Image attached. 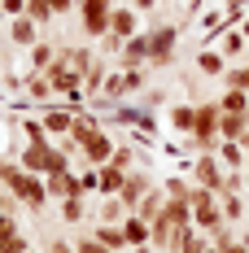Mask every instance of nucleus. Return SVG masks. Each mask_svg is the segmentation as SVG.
Instances as JSON below:
<instances>
[{
  "label": "nucleus",
  "mask_w": 249,
  "mask_h": 253,
  "mask_svg": "<svg viewBox=\"0 0 249 253\" xmlns=\"http://www.w3.org/2000/svg\"><path fill=\"white\" fill-rule=\"evenodd\" d=\"M179 52V22H162L149 31V70H166Z\"/></svg>",
  "instance_id": "obj_1"
},
{
  "label": "nucleus",
  "mask_w": 249,
  "mask_h": 253,
  "mask_svg": "<svg viewBox=\"0 0 249 253\" xmlns=\"http://www.w3.org/2000/svg\"><path fill=\"white\" fill-rule=\"evenodd\" d=\"M4 188H9V192H13V197L26 205V210H44V201H49L44 175H31V170H22V166L9 175V183H4Z\"/></svg>",
  "instance_id": "obj_2"
},
{
  "label": "nucleus",
  "mask_w": 249,
  "mask_h": 253,
  "mask_svg": "<svg viewBox=\"0 0 249 253\" xmlns=\"http://www.w3.org/2000/svg\"><path fill=\"white\" fill-rule=\"evenodd\" d=\"M109 13H114V0H79V22L88 40H105L109 35Z\"/></svg>",
  "instance_id": "obj_3"
},
{
  "label": "nucleus",
  "mask_w": 249,
  "mask_h": 253,
  "mask_svg": "<svg viewBox=\"0 0 249 253\" xmlns=\"http://www.w3.org/2000/svg\"><path fill=\"white\" fill-rule=\"evenodd\" d=\"M223 179H227V170H223V162L214 157V153H197L193 157V183L197 188H205V192H223Z\"/></svg>",
  "instance_id": "obj_4"
},
{
  "label": "nucleus",
  "mask_w": 249,
  "mask_h": 253,
  "mask_svg": "<svg viewBox=\"0 0 249 253\" xmlns=\"http://www.w3.org/2000/svg\"><path fill=\"white\" fill-rule=\"evenodd\" d=\"M40 123H44V131H49L52 140H66L70 126H75V109H70V105H44Z\"/></svg>",
  "instance_id": "obj_5"
},
{
  "label": "nucleus",
  "mask_w": 249,
  "mask_h": 253,
  "mask_svg": "<svg viewBox=\"0 0 249 253\" xmlns=\"http://www.w3.org/2000/svg\"><path fill=\"white\" fill-rule=\"evenodd\" d=\"M118 70H149V31H140L136 40H127V44H123Z\"/></svg>",
  "instance_id": "obj_6"
},
{
  "label": "nucleus",
  "mask_w": 249,
  "mask_h": 253,
  "mask_svg": "<svg viewBox=\"0 0 249 253\" xmlns=\"http://www.w3.org/2000/svg\"><path fill=\"white\" fill-rule=\"evenodd\" d=\"M114 149H118V140H114L109 131H97V135H92L79 153H83V162H88V166H105V162H114Z\"/></svg>",
  "instance_id": "obj_7"
},
{
  "label": "nucleus",
  "mask_w": 249,
  "mask_h": 253,
  "mask_svg": "<svg viewBox=\"0 0 249 253\" xmlns=\"http://www.w3.org/2000/svg\"><path fill=\"white\" fill-rule=\"evenodd\" d=\"M44 188H49V197H57V201L88 197V192H83V179H79L75 170H57V175H49V179H44Z\"/></svg>",
  "instance_id": "obj_8"
},
{
  "label": "nucleus",
  "mask_w": 249,
  "mask_h": 253,
  "mask_svg": "<svg viewBox=\"0 0 249 253\" xmlns=\"http://www.w3.org/2000/svg\"><path fill=\"white\" fill-rule=\"evenodd\" d=\"M153 188H157V183L149 179V170H131V175H127V183H123V192H118V201H123L127 210H136V205L145 201Z\"/></svg>",
  "instance_id": "obj_9"
},
{
  "label": "nucleus",
  "mask_w": 249,
  "mask_h": 253,
  "mask_svg": "<svg viewBox=\"0 0 249 253\" xmlns=\"http://www.w3.org/2000/svg\"><path fill=\"white\" fill-rule=\"evenodd\" d=\"M109 35L136 40V35H140V13H136L131 4H114V13H109Z\"/></svg>",
  "instance_id": "obj_10"
},
{
  "label": "nucleus",
  "mask_w": 249,
  "mask_h": 253,
  "mask_svg": "<svg viewBox=\"0 0 249 253\" xmlns=\"http://www.w3.org/2000/svg\"><path fill=\"white\" fill-rule=\"evenodd\" d=\"M214 48L223 52L227 66H241V61H245V52H249V40H245V31H241V26H232V31L219 35V44H214Z\"/></svg>",
  "instance_id": "obj_11"
},
{
  "label": "nucleus",
  "mask_w": 249,
  "mask_h": 253,
  "mask_svg": "<svg viewBox=\"0 0 249 253\" xmlns=\"http://www.w3.org/2000/svg\"><path fill=\"white\" fill-rule=\"evenodd\" d=\"M166 126H171L175 135H193V126H197V105L193 101H175L166 109Z\"/></svg>",
  "instance_id": "obj_12"
},
{
  "label": "nucleus",
  "mask_w": 249,
  "mask_h": 253,
  "mask_svg": "<svg viewBox=\"0 0 249 253\" xmlns=\"http://www.w3.org/2000/svg\"><path fill=\"white\" fill-rule=\"evenodd\" d=\"M97 175H100V183H97V197H118L131 170H123V166H114V162H105V166H97Z\"/></svg>",
  "instance_id": "obj_13"
},
{
  "label": "nucleus",
  "mask_w": 249,
  "mask_h": 253,
  "mask_svg": "<svg viewBox=\"0 0 249 253\" xmlns=\"http://www.w3.org/2000/svg\"><path fill=\"white\" fill-rule=\"evenodd\" d=\"M9 40H13V44H18V48H31V44H40V22H35V18H13V22H9Z\"/></svg>",
  "instance_id": "obj_14"
},
{
  "label": "nucleus",
  "mask_w": 249,
  "mask_h": 253,
  "mask_svg": "<svg viewBox=\"0 0 249 253\" xmlns=\"http://www.w3.org/2000/svg\"><path fill=\"white\" fill-rule=\"evenodd\" d=\"M219 210H223V223L241 227L249 214H245V192H219Z\"/></svg>",
  "instance_id": "obj_15"
},
{
  "label": "nucleus",
  "mask_w": 249,
  "mask_h": 253,
  "mask_svg": "<svg viewBox=\"0 0 249 253\" xmlns=\"http://www.w3.org/2000/svg\"><path fill=\"white\" fill-rule=\"evenodd\" d=\"M214 157L223 162V170H245V144L241 140H219V149H214Z\"/></svg>",
  "instance_id": "obj_16"
},
{
  "label": "nucleus",
  "mask_w": 249,
  "mask_h": 253,
  "mask_svg": "<svg viewBox=\"0 0 249 253\" xmlns=\"http://www.w3.org/2000/svg\"><path fill=\"white\" fill-rule=\"evenodd\" d=\"M92 236H97L109 253H127V249H131V245H127V236H123V223H97Z\"/></svg>",
  "instance_id": "obj_17"
},
{
  "label": "nucleus",
  "mask_w": 249,
  "mask_h": 253,
  "mask_svg": "<svg viewBox=\"0 0 249 253\" xmlns=\"http://www.w3.org/2000/svg\"><path fill=\"white\" fill-rule=\"evenodd\" d=\"M123 236H127L131 249H140V245H149V240H153V227L140 218V214H127V218H123Z\"/></svg>",
  "instance_id": "obj_18"
},
{
  "label": "nucleus",
  "mask_w": 249,
  "mask_h": 253,
  "mask_svg": "<svg viewBox=\"0 0 249 253\" xmlns=\"http://www.w3.org/2000/svg\"><path fill=\"white\" fill-rule=\"evenodd\" d=\"M197 70H201L205 79H223V75H227V61H223V52L205 44V48L197 52Z\"/></svg>",
  "instance_id": "obj_19"
},
{
  "label": "nucleus",
  "mask_w": 249,
  "mask_h": 253,
  "mask_svg": "<svg viewBox=\"0 0 249 253\" xmlns=\"http://www.w3.org/2000/svg\"><path fill=\"white\" fill-rule=\"evenodd\" d=\"M166 201H171V197H166V188L157 183V188H153V192H149V197H145V201H140V205H136L131 214H140L145 223H153V218H157V214L166 210Z\"/></svg>",
  "instance_id": "obj_20"
},
{
  "label": "nucleus",
  "mask_w": 249,
  "mask_h": 253,
  "mask_svg": "<svg viewBox=\"0 0 249 253\" xmlns=\"http://www.w3.org/2000/svg\"><path fill=\"white\" fill-rule=\"evenodd\" d=\"M26 96L31 101H40V105H49L57 92H52V83H49V75H40V70H31L26 75Z\"/></svg>",
  "instance_id": "obj_21"
},
{
  "label": "nucleus",
  "mask_w": 249,
  "mask_h": 253,
  "mask_svg": "<svg viewBox=\"0 0 249 253\" xmlns=\"http://www.w3.org/2000/svg\"><path fill=\"white\" fill-rule=\"evenodd\" d=\"M249 131V114H223L219 118V140H241Z\"/></svg>",
  "instance_id": "obj_22"
},
{
  "label": "nucleus",
  "mask_w": 249,
  "mask_h": 253,
  "mask_svg": "<svg viewBox=\"0 0 249 253\" xmlns=\"http://www.w3.org/2000/svg\"><path fill=\"white\" fill-rule=\"evenodd\" d=\"M205 249H210V236H205L201 227H188L184 236H179V249L175 253H205Z\"/></svg>",
  "instance_id": "obj_23"
},
{
  "label": "nucleus",
  "mask_w": 249,
  "mask_h": 253,
  "mask_svg": "<svg viewBox=\"0 0 249 253\" xmlns=\"http://www.w3.org/2000/svg\"><path fill=\"white\" fill-rule=\"evenodd\" d=\"M162 188H166V197L171 201H193V179H184V175H171V179H162Z\"/></svg>",
  "instance_id": "obj_24"
},
{
  "label": "nucleus",
  "mask_w": 249,
  "mask_h": 253,
  "mask_svg": "<svg viewBox=\"0 0 249 253\" xmlns=\"http://www.w3.org/2000/svg\"><path fill=\"white\" fill-rule=\"evenodd\" d=\"M127 214H131V210H127L118 197H100V210H97V218H100V223H123Z\"/></svg>",
  "instance_id": "obj_25"
},
{
  "label": "nucleus",
  "mask_w": 249,
  "mask_h": 253,
  "mask_svg": "<svg viewBox=\"0 0 249 253\" xmlns=\"http://www.w3.org/2000/svg\"><path fill=\"white\" fill-rule=\"evenodd\" d=\"M219 109H223V114H249V92H232V87H223Z\"/></svg>",
  "instance_id": "obj_26"
},
{
  "label": "nucleus",
  "mask_w": 249,
  "mask_h": 253,
  "mask_svg": "<svg viewBox=\"0 0 249 253\" xmlns=\"http://www.w3.org/2000/svg\"><path fill=\"white\" fill-rule=\"evenodd\" d=\"M223 87H232V92H249V66L241 61V66H227V75L219 79Z\"/></svg>",
  "instance_id": "obj_27"
},
{
  "label": "nucleus",
  "mask_w": 249,
  "mask_h": 253,
  "mask_svg": "<svg viewBox=\"0 0 249 253\" xmlns=\"http://www.w3.org/2000/svg\"><path fill=\"white\" fill-rule=\"evenodd\" d=\"M83 210H88V205H83V197L61 201V223H79V218H83Z\"/></svg>",
  "instance_id": "obj_28"
},
{
  "label": "nucleus",
  "mask_w": 249,
  "mask_h": 253,
  "mask_svg": "<svg viewBox=\"0 0 249 253\" xmlns=\"http://www.w3.org/2000/svg\"><path fill=\"white\" fill-rule=\"evenodd\" d=\"M26 18H35L40 26H49L52 22V9L44 4V0H31V4H26Z\"/></svg>",
  "instance_id": "obj_29"
},
{
  "label": "nucleus",
  "mask_w": 249,
  "mask_h": 253,
  "mask_svg": "<svg viewBox=\"0 0 249 253\" xmlns=\"http://www.w3.org/2000/svg\"><path fill=\"white\" fill-rule=\"evenodd\" d=\"M140 105H145V109H162V105H166V87H149V92H140Z\"/></svg>",
  "instance_id": "obj_30"
},
{
  "label": "nucleus",
  "mask_w": 249,
  "mask_h": 253,
  "mask_svg": "<svg viewBox=\"0 0 249 253\" xmlns=\"http://www.w3.org/2000/svg\"><path fill=\"white\" fill-rule=\"evenodd\" d=\"M31 0H0V18H22Z\"/></svg>",
  "instance_id": "obj_31"
},
{
  "label": "nucleus",
  "mask_w": 249,
  "mask_h": 253,
  "mask_svg": "<svg viewBox=\"0 0 249 253\" xmlns=\"http://www.w3.org/2000/svg\"><path fill=\"white\" fill-rule=\"evenodd\" d=\"M75 253H109V249L100 245L97 236H88V240H79V245H75Z\"/></svg>",
  "instance_id": "obj_32"
},
{
  "label": "nucleus",
  "mask_w": 249,
  "mask_h": 253,
  "mask_svg": "<svg viewBox=\"0 0 249 253\" xmlns=\"http://www.w3.org/2000/svg\"><path fill=\"white\" fill-rule=\"evenodd\" d=\"M44 4L52 9V18H61V13H70V9H79L75 0H44Z\"/></svg>",
  "instance_id": "obj_33"
},
{
  "label": "nucleus",
  "mask_w": 249,
  "mask_h": 253,
  "mask_svg": "<svg viewBox=\"0 0 249 253\" xmlns=\"http://www.w3.org/2000/svg\"><path fill=\"white\" fill-rule=\"evenodd\" d=\"M127 4H131V9H136V13H153V9H157V4H162V0H127Z\"/></svg>",
  "instance_id": "obj_34"
},
{
  "label": "nucleus",
  "mask_w": 249,
  "mask_h": 253,
  "mask_svg": "<svg viewBox=\"0 0 249 253\" xmlns=\"http://www.w3.org/2000/svg\"><path fill=\"white\" fill-rule=\"evenodd\" d=\"M223 253H249V231H245V236H241V240H232V245H227Z\"/></svg>",
  "instance_id": "obj_35"
},
{
  "label": "nucleus",
  "mask_w": 249,
  "mask_h": 253,
  "mask_svg": "<svg viewBox=\"0 0 249 253\" xmlns=\"http://www.w3.org/2000/svg\"><path fill=\"white\" fill-rule=\"evenodd\" d=\"M18 227V223H13V218H9V210H0V236H9V231Z\"/></svg>",
  "instance_id": "obj_36"
},
{
  "label": "nucleus",
  "mask_w": 249,
  "mask_h": 253,
  "mask_svg": "<svg viewBox=\"0 0 249 253\" xmlns=\"http://www.w3.org/2000/svg\"><path fill=\"white\" fill-rule=\"evenodd\" d=\"M127 253H157L153 245H140V249H127Z\"/></svg>",
  "instance_id": "obj_37"
},
{
  "label": "nucleus",
  "mask_w": 249,
  "mask_h": 253,
  "mask_svg": "<svg viewBox=\"0 0 249 253\" xmlns=\"http://www.w3.org/2000/svg\"><path fill=\"white\" fill-rule=\"evenodd\" d=\"M241 31H245V40H249V13H245V22H241Z\"/></svg>",
  "instance_id": "obj_38"
},
{
  "label": "nucleus",
  "mask_w": 249,
  "mask_h": 253,
  "mask_svg": "<svg viewBox=\"0 0 249 253\" xmlns=\"http://www.w3.org/2000/svg\"><path fill=\"white\" fill-rule=\"evenodd\" d=\"M245 192H249V166H245Z\"/></svg>",
  "instance_id": "obj_39"
},
{
  "label": "nucleus",
  "mask_w": 249,
  "mask_h": 253,
  "mask_svg": "<svg viewBox=\"0 0 249 253\" xmlns=\"http://www.w3.org/2000/svg\"><path fill=\"white\" fill-rule=\"evenodd\" d=\"M205 253H223V249H214V245H210V249H205Z\"/></svg>",
  "instance_id": "obj_40"
},
{
  "label": "nucleus",
  "mask_w": 249,
  "mask_h": 253,
  "mask_svg": "<svg viewBox=\"0 0 249 253\" xmlns=\"http://www.w3.org/2000/svg\"><path fill=\"white\" fill-rule=\"evenodd\" d=\"M245 66H249V52H245Z\"/></svg>",
  "instance_id": "obj_41"
},
{
  "label": "nucleus",
  "mask_w": 249,
  "mask_h": 253,
  "mask_svg": "<svg viewBox=\"0 0 249 253\" xmlns=\"http://www.w3.org/2000/svg\"><path fill=\"white\" fill-rule=\"evenodd\" d=\"M114 4H118V0H114Z\"/></svg>",
  "instance_id": "obj_42"
},
{
  "label": "nucleus",
  "mask_w": 249,
  "mask_h": 253,
  "mask_svg": "<svg viewBox=\"0 0 249 253\" xmlns=\"http://www.w3.org/2000/svg\"><path fill=\"white\" fill-rule=\"evenodd\" d=\"M31 253H35V249H31Z\"/></svg>",
  "instance_id": "obj_43"
}]
</instances>
